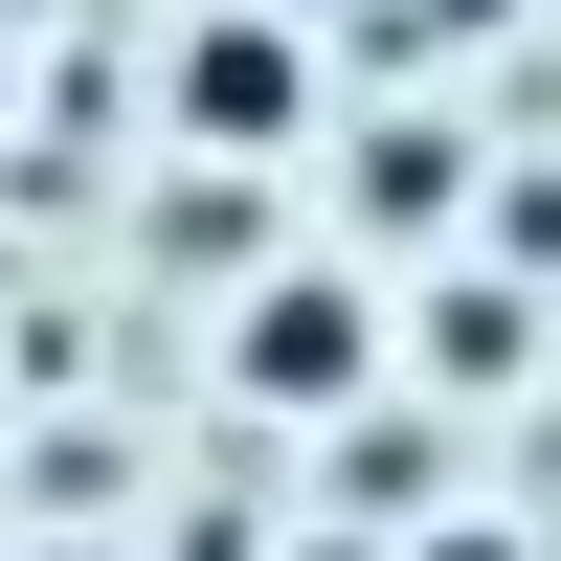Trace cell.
Wrapping results in <instances>:
<instances>
[{"instance_id":"cell-2","label":"cell","mask_w":561,"mask_h":561,"mask_svg":"<svg viewBox=\"0 0 561 561\" xmlns=\"http://www.w3.org/2000/svg\"><path fill=\"white\" fill-rule=\"evenodd\" d=\"M359 359H382V337H359V293H337V270H293V293L248 314V404H337Z\"/></svg>"},{"instance_id":"cell-1","label":"cell","mask_w":561,"mask_h":561,"mask_svg":"<svg viewBox=\"0 0 561 561\" xmlns=\"http://www.w3.org/2000/svg\"><path fill=\"white\" fill-rule=\"evenodd\" d=\"M180 135H203V158H293V135H314V45H293V0L180 23Z\"/></svg>"},{"instance_id":"cell-3","label":"cell","mask_w":561,"mask_h":561,"mask_svg":"<svg viewBox=\"0 0 561 561\" xmlns=\"http://www.w3.org/2000/svg\"><path fill=\"white\" fill-rule=\"evenodd\" d=\"M293 23H314V0H293Z\"/></svg>"}]
</instances>
